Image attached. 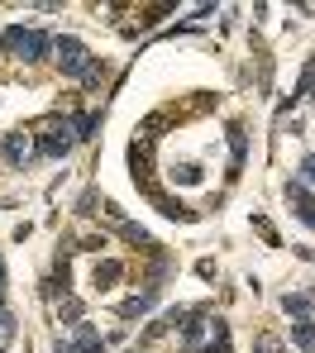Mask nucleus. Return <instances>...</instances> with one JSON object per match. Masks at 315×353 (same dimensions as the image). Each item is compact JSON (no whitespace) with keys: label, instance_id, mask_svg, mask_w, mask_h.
Wrapping results in <instances>:
<instances>
[{"label":"nucleus","instance_id":"13","mask_svg":"<svg viewBox=\"0 0 315 353\" xmlns=\"http://www.w3.org/2000/svg\"><path fill=\"white\" fill-rule=\"evenodd\" d=\"M258 353H277V339H272V334H263V339H258Z\"/></svg>","mask_w":315,"mask_h":353},{"label":"nucleus","instance_id":"4","mask_svg":"<svg viewBox=\"0 0 315 353\" xmlns=\"http://www.w3.org/2000/svg\"><path fill=\"white\" fill-rule=\"evenodd\" d=\"M101 334L86 325V320H77V339H58V353H101Z\"/></svg>","mask_w":315,"mask_h":353},{"label":"nucleus","instance_id":"11","mask_svg":"<svg viewBox=\"0 0 315 353\" xmlns=\"http://www.w3.org/2000/svg\"><path fill=\"white\" fill-rule=\"evenodd\" d=\"M58 310H63L67 320H81V301H77V296H63V305H58Z\"/></svg>","mask_w":315,"mask_h":353},{"label":"nucleus","instance_id":"2","mask_svg":"<svg viewBox=\"0 0 315 353\" xmlns=\"http://www.w3.org/2000/svg\"><path fill=\"white\" fill-rule=\"evenodd\" d=\"M72 143H77L72 119H48V124L39 129V153H43V158H63Z\"/></svg>","mask_w":315,"mask_h":353},{"label":"nucleus","instance_id":"8","mask_svg":"<svg viewBox=\"0 0 315 353\" xmlns=\"http://www.w3.org/2000/svg\"><path fill=\"white\" fill-rule=\"evenodd\" d=\"M292 339H296V349H301V353H315V320L296 325V330H292Z\"/></svg>","mask_w":315,"mask_h":353},{"label":"nucleus","instance_id":"14","mask_svg":"<svg viewBox=\"0 0 315 353\" xmlns=\"http://www.w3.org/2000/svg\"><path fill=\"white\" fill-rule=\"evenodd\" d=\"M0 296H5V263H0Z\"/></svg>","mask_w":315,"mask_h":353},{"label":"nucleus","instance_id":"10","mask_svg":"<svg viewBox=\"0 0 315 353\" xmlns=\"http://www.w3.org/2000/svg\"><path fill=\"white\" fill-rule=\"evenodd\" d=\"M110 282H120V263H101L96 268V287H110Z\"/></svg>","mask_w":315,"mask_h":353},{"label":"nucleus","instance_id":"12","mask_svg":"<svg viewBox=\"0 0 315 353\" xmlns=\"http://www.w3.org/2000/svg\"><path fill=\"white\" fill-rule=\"evenodd\" d=\"M301 176H306V181H301V186H306V191H311V186H315V153H311V158H306V163H301Z\"/></svg>","mask_w":315,"mask_h":353},{"label":"nucleus","instance_id":"5","mask_svg":"<svg viewBox=\"0 0 315 353\" xmlns=\"http://www.w3.org/2000/svg\"><path fill=\"white\" fill-rule=\"evenodd\" d=\"M287 205H292V210H296V215L315 230V196L301 186V181H287Z\"/></svg>","mask_w":315,"mask_h":353},{"label":"nucleus","instance_id":"1","mask_svg":"<svg viewBox=\"0 0 315 353\" xmlns=\"http://www.w3.org/2000/svg\"><path fill=\"white\" fill-rule=\"evenodd\" d=\"M5 43H10V53H14V58H24V62H43V58H48V48H53V39H48V34L24 29V24L5 29Z\"/></svg>","mask_w":315,"mask_h":353},{"label":"nucleus","instance_id":"7","mask_svg":"<svg viewBox=\"0 0 315 353\" xmlns=\"http://www.w3.org/2000/svg\"><path fill=\"white\" fill-rule=\"evenodd\" d=\"M153 296H158V292H143V296H129V301H120V315H125V320H134V315L153 310Z\"/></svg>","mask_w":315,"mask_h":353},{"label":"nucleus","instance_id":"15","mask_svg":"<svg viewBox=\"0 0 315 353\" xmlns=\"http://www.w3.org/2000/svg\"><path fill=\"white\" fill-rule=\"evenodd\" d=\"M0 353H5V349H0Z\"/></svg>","mask_w":315,"mask_h":353},{"label":"nucleus","instance_id":"3","mask_svg":"<svg viewBox=\"0 0 315 353\" xmlns=\"http://www.w3.org/2000/svg\"><path fill=\"white\" fill-rule=\"evenodd\" d=\"M53 48H58V62H63L67 77H81V72L91 67V53H86V43H81V39H58Z\"/></svg>","mask_w":315,"mask_h":353},{"label":"nucleus","instance_id":"9","mask_svg":"<svg viewBox=\"0 0 315 353\" xmlns=\"http://www.w3.org/2000/svg\"><path fill=\"white\" fill-rule=\"evenodd\" d=\"M282 310H287V315H306V310H311V296L287 292V296H282Z\"/></svg>","mask_w":315,"mask_h":353},{"label":"nucleus","instance_id":"6","mask_svg":"<svg viewBox=\"0 0 315 353\" xmlns=\"http://www.w3.org/2000/svg\"><path fill=\"white\" fill-rule=\"evenodd\" d=\"M5 158H10L14 168H24V163L34 158V143H29L24 134H5Z\"/></svg>","mask_w":315,"mask_h":353}]
</instances>
